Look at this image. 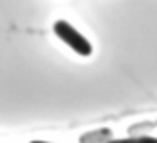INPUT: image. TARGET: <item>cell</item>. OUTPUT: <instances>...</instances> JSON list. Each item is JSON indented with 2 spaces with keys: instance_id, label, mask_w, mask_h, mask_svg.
<instances>
[{
  "instance_id": "1",
  "label": "cell",
  "mask_w": 157,
  "mask_h": 143,
  "mask_svg": "<svg viewBox=\"0 0 157 143\" xmlns=\"http://www.w3.org/2000/svg\"><path fill=\"white\" fill-rule=\"evenodd\" d=\"M54 32H56L58 38H60L66 46L72 48L76 54H80V56H92V52H94L92 44H90L88 38L82 36L70 22H66V20H56V22H54Z\"/></svg>"
},
{
  "instance_id": "2",
  "label": "cell",
  "mask_w": 157,
  "mask_h": 143,
  "mask_svg": "<svg viewBox=\"0 0 157 143\" xmlns=\"http://www.w3.org/2000/svg\"><path fill=\"white\" fill-rule=\"evenodd\" d=\"M107 143H157V137L139 135V137H123V139H111Z\"/></svg>"
},
{
  "instance_id": "3",
  "label": "cell",
  "mask_w": 157,
  "mask_h": 143,
  "mask_svg": "<svg viewBox=\"0 0 157 143\" xmlns=\"http://www.w3.org/2000/svg\"><path fill=\"white\" fill-rule=\"evenodd\" d=\"M30 143H48V141H30Z\"/></svg>"
}]
</instances>
